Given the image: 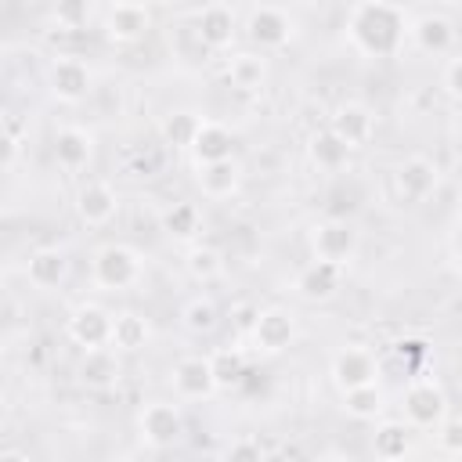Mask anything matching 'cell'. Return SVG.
<instances>
[{
	"label": "cell",
	"instance_id": "obj_1",
	"mask_svg": "<svg viewBox=\"0 0 462 462\" xmlns=\"http://www.w3.org/2000/svg\"><path fill=\"white\" fill-rule=\"evenodd\" d=\"M346 40L361 58H393L408 40V14L393 0H357L346 14Z\"/></svg>",
	"mask_w": 462,
	"mask_h": 462
},
{
	"label": "cell",
	"instance_id": "obj_2",
	"mask_svg": "<svg viewBox=\"0 0 462 462\" xmlns=\"http://www.w3.org/2000/svg\"><path fill=\"white\" fill-rule=\"evenodd\" d=\"M144 282V256L134 245L108 242L90 260V285L97 292H130Z\"/></svg>",
	"mask_w": 462,
	"mask_h": 462
},
{
	"label": "cell",
	"instance_id": "obj_3",
	"mask_svg": "<svg viewBox=\"0 0 462 462\" xmlns=\"http://www.w3.org/2000/svg\"><path fill=\"white\" fill-rule=\"evenodd\" d=\"M307 245H310L314 260H328L336 267H350L357 249H361V235L346 217H321V220L310 224Z\"/></svg>",
	"mask_w": 462,
	"mask_h": 462
},
{
	"label": "cell",
	"instance_id": "obj_4",
	"mask_svg": "<svg viewBox=\"0 0 462 462\" xmlns=\"http://www.w3.org/2000/svg\"><path fill=\"white\" fill-rule=\"evenodd\" d=\"M448 411H451L448 393H444V386H440L433 375H415V379L404 386V393H401V419H404L415 433L433 430Z\"/></svg>",
	"mask_w": 462,
	"mask_h": 462
},
{
	"label": "cell",
	"instance_id": "obj_5",
	"mask_svg": "<svg viewBox=\"0 0 462 462\" xmlns=\"http://www.w3.org/2000/svg\"><path fill=\"white\" fill-rule=\"evenodd\" d=\"M137 433L148 448L162 451V448H173L180 437H184V411L173 401L166 397H155V401H144L141 411H137Z\"/></svg>",
	"mask_w": 462,
	"mask_h": 462
},
{
	"label": "cell",
	"instance_id": "obj_6",
	"mask_svg": "<svg viewBox=\"0 0 462 462\" xmlns=\"http://www.w3.org/2000/svg\"><path fill=\"white\" fill-rule=\"evenodd\" d=\"M245 339L253 343L256 354H285L292 343H296V314L289 307H260Z\"/></svg>",
	"mask_w": 462,
	"mask_h": 462
},
{
	"label": "cell",
	"instance_id": "obj_7",
	"mask_svg": "<svg viewBox=\"0 0 462 462\" xmlns=\"http://www.w3.org/2000/svg\"><path fill=\"white\" fill-rule=\"evenodd\" d=\"M379 372H383L379 354L372 346H365V343H346L328 361V375H332V383H336L339 393L343 390H354V386L379 383Z\"/></svg>",
	"mask_w": 462,
	"mask_h": 462
},
{
	"label": "cell",
	"instance_id": "obj_8",
	"mask_svg": "<svg viewBox=\"0 0 462 462\" xmlns=\"http://www.w3.org/2000/svg\"><path fill=\"white\" fill-rule=\"evenodd\" d=\"M90 83H94L90 65L83 58H76V54H58L47 65V90H51V97L58 105H79V101H87Z\"/></svg>",
	"mask_w": 462,
	"mask_h": 462
},
{
	"label": "cell",
	"instance_id": "obj_9",
	"mask_svg": "<svg viewBox=\"0 0 462 462\" xmlns=\"http://www.w3.org/2000/svg\"><path fill=\"white\" fill-rule=\"evenodd\" d=\"M245 40L256 47V51H282V47H289V40H292V18L278 7V4H256L253 11H249V18H245Z\"/></svg>",
	"mask_w": 462,
	"mask_h": 462
},
{
	"label": "cell",
	"instance_id": "obj_10",
	"mask_svg": "<svg viewBox=\"0 0 462 462\" xmlns=\"http://www.w3.org/2000/svg\"><path fill=\"white\" fill-rule=\"evenodd\" d=\"M440 188V166L430 155H408L404 162H397L393 170V195L408 206L426 202L433 191Z\"/></svg>",
	"mask_w": 462,
	"mask_h": 462
},
{
	"label": "cell",
	"instance_id": "obj_11",
	"mask_svg": "<svg viewBox=\"0 0 462 462\" xmlns=\"http://www.w3.org/2000/svg\"><path fill=\"white\" fill-rule=\"evenodd\" d=\"M72 209H76V217H79L83 227H108L119 217V191L108 180L90 177V180H83L76 188Z\"/></svg>",
	"mask_w": 462,
	"mask_h": 462
},
{
	"label": "cell",
	"instance_id": "obj_12",
	"mask_svg": "<svg viewBox=\"0 0 462 462\" xmlns=\"http://www.w3.org/2000/svg\"><path fill=\"white\" fill-rule=\"evenodd\" d=\"M170 390L177 401H209L217 390V379H213V365H209V354H188L180 361H173L170 368Z\"/></svg>",
	"mask_w": 462,
	"mask_h": 462
},
{
	"label": "cell",
	"instance_id": "obj_13",
	"mask_svg": "<svg viewBox=\"0 0 462 462\" xmlns=\"http://www.w3.org/2000/svg\"><path fill=\"white\" fill-rule=\"evenodd\" d=\"M195 36L202 40V47L209 51V54H224V51H231L235 47V36H238V18H235V11L227 7V4H220V0H209V4H202L199 11H195Z\"/></svg>",
	"mask_w": 462,
	"mask_h": 462
},
{
	"label": "cell",
	"instance_id": "obj_14",
	"mask_svg": "<svg viewBox=\"0 0 462 462\" xmlns=\"http://www.w3.org/2000/svg\"><path fill=\"white\" fill-rule=\"evenodd\" d=\"M325 126H328L350 152H357V148L372 144L379 119H375V112H372L365 101H343V105L332 108V116H328Z\"/></svg>",
	"mask_w": 462,
	"mask_h": 462
},
{
	"label": "cell",
	"instance_id": "obj_15",
	"mask_svg": "<svg viewBox=\"0 0 462 462\" xmlns=\"http://www.w3.org/2000/svg\"><path fill=\"white\" fill-rule=\"evenodd\" d=\"M408 40L415 43V51L422 54H433V58H448L455 54V22L444 14V11H422L419 18L408 22Z\"/></svg>",
	"mask_w": 462,
	"mask_h": 462
},
{
	"label": "cell",
	"instance_id": "obj_16",
	"mask_svg": "<svg viewBox=\"0 0 462 462\" xmlns=\"http://www.w3.org/2000/svg\"><path fill=\"white\" fill-rule=\"evenodd\" d=\"M343 278H346V267H336V263H328V260H307L300 271H296V278H292V292L300 296V300H307V303H325V300H332L339 289H343Z\"/></svg>",
	"mask_w": 462,
	"mask_h": 462
},
{
	"label": "cell",
	"instance_id": "obj_17",
	"mask_svg": "<svg viewBox=\"0 0 462 462\" xmlns=\"http://www.w3.org/2000/svg\"><path fill=\"white\" fill-rule=\"evenodd\" d=\"M195 188L209 202H227L242 188V162L235 155L217 159V162H195Z\"/></svg>",
	"mask_w": 462,
	"mask_h": 462
},
{
	"label": "cell",
	"instance_id": "obj_18",
	"mask_svg": "<svg viewBox=\"0 0 462 462\" xmlns=\"http://www.w3.org/2000/svg\"><path fill=\"white\" fill-rule=\"evenodd\" d=\"M105 40L108 43H119V47H134L148 36L152 29V11L148 7H134V4H108L105 11Z\"/></svg>",
	"mask_w": 462,
	"mask_h": 462
},
{
	"label": "cell",
	"instance_id": "obj_19",
	"mask_svg": "<svg viewBox=\"0 0 462 462\" xmlns=\"http://www.w3.org/2000/svg\"><path fill=\"white\" fill-rule=\"evenodd\" d=\"M108 328H112V310H105L101 303H79L65 321V336L79 350L108 346Z\"/></svg>",
	"mask_w": 462,
	"mask_h": 462
},
{
	"label": "cell",
	"instance_id": "obj_20",
	"mask_svg": "<svg viewBox=\"0 0 462 462\" xmlns=\"http://www.w3.org/2000/svg\"><path fill=\"white\" fill-rule=\"evenodd\" d=\"M267 76H271V65L263 51H231L224 58V79L242 94H260L267 87Z\"/></svg>",
	"mask_w": 462,
	"mask_h": 462
},
{
	"label": "cell",
	"instance_id": "obj_21",
	"mask_svg": "<svg viewBox=\"0 0 462 462\" xmlns=\"http://www.w3.org/2000/svg\"><path fill=\"white\" fill-rule=\"evenodd\" d=\"M51 155H54L58 170L79 173V170H87L90 159H94V134L83 130V126H61V130H54Z\"/></svg>",
	"mask_w": 462,
	"mask_h": 462
},
{
	"label": "cell",
	"instance_id": "obj_22",
	"mask_svg": "<svg viewBox=\"0 0 462 462\" xmlns=\"http://www.w3.org/2000/svg\"><path fill=\"white\" fill-rule=\"evenodd\" d=\"M69 256H65V249H58V245H43V249H36V253H29V260H25V278H29V285L32 289H40V292H54V289H61L65 282H69Z\"/></svg>",
	"mask_w": 462,
	"mask_h": 462
},
{
	"label": "cell",
	"instance_id": "obj_23",
	"mask_svg": "<svg viewBox=\"0 0 462 462\" xmlns=\"http://www.w3.org/2000/svg\"><path fill=\"white\" fill-rule=\"evenodd\" d=\"M152 343V321L141 310H112L108 346L116 354H137Z\"/></svg>",
	"mask_w": 462,
	"mask_h": 462
},
{
	"label": "cell",
	"instance_id": "obj_24",
	"mask_svg": "<svg viewBox=\"0 0 462 462\" xmlns=\"http://www.w3.org/2000/svg\"><path fill=\"white\" fill-rule=\"evenodd\" d=\"M119 372H123V365H119V354H116L112 346L83 350V357H79V365H76L79 383L90 386V390H108V386H116V383H119Z\"/></svg>",
	"mask_w": 462,
	"mask_h": 462
},
{
	"label": "cell",
	"instance_id": "obj_25",
	"mask_svg": "<svg viewBox=\"0 0 462 462\" xmlns=\"http://www.w3.org/2000/svg\"><path fill=\"white\" fill-rule=\"evenodd\" d=\"M188 152H191L195 162H217V159H227V155H235V134H231L224 123L202 116V123H199V130H195Z\"/></svg>",
	"mask_w": 462,
	"mask_h": 462
},
{
	"label": "cell",
	"instance_id": "obj_26",
	"mask_svg": "<svg viewBox=\"0 0 462 462\" xmlns=\"http://www.w3.org/2000/svg\"><path fill=\"white\" fill-rule=\"evenodd\" d=\"M307 159H310V166L318 173H343L350 166V148L328 126H318L307 137Z\"/></svg>",
	"mask_w": 462,
	"mask_h": 462
},
{
	"label": "cell",
	"instance_id": "obj_27",
	"mask_svg": "<svg viewBox=\"0 0 462 462\" xmlns=\"http://www.w3.org/2000/svg\"><path fill=\"white\" fill-rule=\"evenodd\" d=\"M159 224H162V231H166L173 242H195L199 231H202V209H199V202H191V199H177V202H170V206L162 209Z\"/></svg>",
	"mask_w": 462,
	"mask_h": 462
},
{
	"label": "cell",
	"instance_id": "obj_28",
	"mask_svg": "<svg viewBox=\"0 0 462 462\" xmlns=\"http://www.w3.org/2000/svg\"><path fill=\"white\" fill-rule=\"evenodd\" d=\"M411 433L415 430L404 419H383L375 426V433H372V455L375 458H386V462L404 458L411 451Z\"/></svg>",
	"mask_w": 462,
	"mask_h": 462
},
{
	"label": "cell",
	"instance_id": "obj_29",
	"mask_svg": "<svg viewBox=\"0 0 462 462\" xmlns=\"http://www.w3.org/2000/svg\"><path fill=\"white\" fill-rule=\"evenodd\" d=\"M339 397H343V411H346L354 422H375V419H383V411H386V397H383L379 383L343 390Z\"/></svg>",
	"mask_w": 462,
	"mask_h": 462
},
{
	"label": "cell",
	"instance_id": "obj_30",
	"mask_svg": "<svg viewBox=\"0 0 462 462\" xmlns=\"http://www.w3.org/2000/svg\"><path fill=\"white\" fill-rule=\"evenodd\" d=\"M220 325V307L213 303V296H191L184 307H180V328L188 332V336H209L213 328Z\"/></svg>",
	"mask_w": 462,
	"mask_h": 462
},
{
	"label": "cell",
	"instance_id": "obj_31",
	"mask_svg": "<svg viewBox=\"0 0 462 462\" xmlns=\"http://www.w3.org/2000/svg\"><path fill=\"white\" fill-rule=\"evenodd\" d=\"M184 271L199 282V285H209L224 274V253L217 245H206V242H195L188 253H184Z\"/></svg>",
	"mask_w": 462,
	"mask_h": 462
},
{
	"label": "cell",
	"instance_id": "obj_32",
	"mask_svg": "<svg viewBox=\"0 0 462 462\" xmlns=\"http://www.w3.org/2000/svg\"><path fill=\"white\" fill-rule=\"evenodd\" d=\"M199 123H202L199 112H191V108H177V112H170V116L159 123V134H162V141H166L170 148H184V152H188V144H191Z\"/></svg>",
	"mask_w": 462,
	"mask_h": 462
},
{
	"label": "cell",
	"instance_id": "obj_33",
	"mask_svg": "<svg viewBox=\"0 0 462 462\" xmlns=\"http://www.w3.org/2000/svg\"><path fill=\"white\" fill-rule=\"evenodd\" d=\"M209 365H213V379H217V390H238L249 375L245 368V357L238 350H213L209 354Z\"/></svg>",
	"mask_w": 462,
	"mask_h": 462
},
{
	"label": "cell",
	"instance_id": "obj_34",
	"mask_svg": "<svg viewBox=\"0 0 462 462\" xmlns=\"http://www.w3.org/2000/svg\"><path fill=\"white\" fill-rule=\"evenodd\" d=\"M433 444L444 458H458L462 455V419L458 415H444L437 426H433Z\"/></svg>",
	"mask_w": 462,
	"mask_h": 462
},
{
	"label": "cell",
	"instance_id": "obj_35",
	"mask_svg": "<svg viewBox=\"0 0 462 462\" xmlns=\"http://www.w3.org/2000/svg\"><path fill=\"white\" fill-rule=\"evenodd\" d=\"M90 18V0H54V25L61 32H79Z\"/></svg>",
	"mask_w": 462,
	"mask_h": 462
},
{
	"label": "cell",
	"instance_id": "obj_36",
	"mask_svg": "<svg viewBox=\"0 0 462 462\" xmlns=\"http://www.w3.org/2000/svg\"><path fill=\"white\" fill-rule=\"evenodd\" d=\"M458 76H462V58L458 54H448V61L440 69V90H444L448 101H458V90H462Z\"/></svg>",
	"mask_w": 462,
	"mask_h": 462
},
{
	"label": "cell",
	"instance_id": "obj_37",
	"mask_svg": "<svg viewBox=\"0 0 462 462\" xmlns=\"http://www.w3.org/2000/svg\"><path fill=\"white\" fill-rule=\"evenodd\" d=\"M18 152H22L18 137H14V134H7V130H0V173H4V170H11V166L18 162Z\"/></svg>",
	"mask_w": 462,
	"mask_h": 462
},
{
	"label": "cell",
	"instance_id": "obj_38",
	"mask_svg": "<svg viewBox=\"0 0 462 462\" xmlns=\"http://www.w3.org/2000/svg\"><path fill=\"white\" fill-rule=\"evenodd\" d=\"M227 455H231V458H263V448H260L256 440H235V444L227 448Z\"/></svg>",
	"mask_w": 462,
	"mask_h": 462
},
{
	"label": "cell",
	"instance_id": "obj_39",
	"mask_svg": "<svg viewBox=\"0 0 462 462\" xmlns=\"http://www.w3.org/2000/svg\"><path fill=\"white\" fill-rule=\"evenodd\" d=\"M256 310H260V307H249V303H242V307H235V328H238V332H249V325H253V318H256Z\"/></svg>",
	"mask_w": 462,
	"mask_h": 462
},
{
	"label": "cell",
	"instance_id": "obj_40",
	"mask_svg": "<svg viewBox=\"0 0 462 462\" xmlns=\"http://www.w3.org/2000/svg\"><path fill=\"white\" fill-rule=\"evenodd\" d=\"M108 4H134V7H148L152 0H108Z\"/></svg>",
	"mask_w": 462,
	"mask_h": 462
},
{
	"label": "cell",
	"instance_id": "obj_41",
	"mask_svg": "<svg viewBox=\"0 0 462 462\" xmlns=\"http://www.w3.org/2000/svg\"><path fill=\"white\" fill-rule=\"evenodd\" d=\"M4 393H7V375H4V368H0V401H4Z\"/></svg>",
	"mask_w": 462,
	"mask_h": 462
},
{
	"label": "cell",
	"instance_id": "obj_42",
	"mask_svg": "<svg viewBox=\"0 0 462 462\" xmlns=\"http://www.w3.org/2000/svg\"><path fill=\"white\" fill-rule=\"evenodd\" d=\"M256 4H274V0H256Z\"/></svg>",
	"mask_w": 462,
	"mask_h": 462
},
{
	"label": "cell",
	"instance_id": "obj_43",
	"mask_svg": "<svg viewBox=\"0 0 462 462\" xmlns=\"http://www.w3.org/2000/svg\"><path fill=\"white\" fill-rule=\"evenodd\" d=\"M51 4H54V0H51Z\"/></svg>",
	"mask_w": 462,
	"mask_h": 462
},
{
	"label": "cell",
	"instance_id": "obj_44",
	"mask_svg": "<svg viewBox=\"0 0 462 462\" xmlns=\"http://www.w3.org/2000/svg\"><path fill=\"white\" fill-rule=\"evenodd\" d=\"M307 4H310V0H307Z\"/></svg>",
	"mask_w": 462,
	"mask_h": 462
}]
</instances>
